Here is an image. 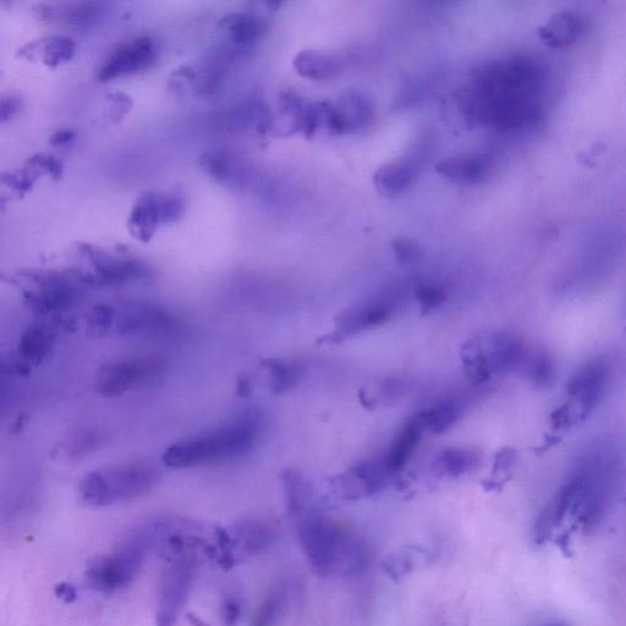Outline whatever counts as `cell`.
Listing matches in <instances>:
<instances>
[{
    "mask_svg": "<svg viewBox=\"0 0 626 626\" xmlns=\"http://www.w3.org/2000/svg\"><path fill=\"white\" fill-rule=\"evenodd\" d=\"M436 172L453 183L472 185L480 183L490 172L487 159L472 155L443 159L436 166Z\"/></svg>",
    "mask_w": 626,
    "mask_h": 626,
    "instance_id": "cell-20",
    "label": "cell"
},
{
    "mask_svg": "<svg viewBox=\"0 0 626 626\" xmlns=\"http://www.w3.org/2000/svg\"><path fill=\"white\" fill-rule=\"evenodd\" d=\"M480 461L481 457L474 449L449 448L433 460L432 470L438 476L458 477L474 471Z\"/></svg>",
    "mask_w": 626,
    "mask_h": 626,
    "instance_id": "cell-22",
    "label": "cell"
},
{
    "mask_svg": "<svg viewBox=\"0 0 626 626\" xmlns=\"http://www.w3.org/2000/svg\"><path fill=\"white\" fill-rule=\"evenodd\" d=\"M460 415L461 408L458 403L454 402L443 403L422 414L427 430L435 433V435L447 431L458 421Z\"/></svg>",
    "mask_w": 626,
    "mask_h": 626,
    "instance_id": "cell-29",
    "label": "cell"
},
{
    "mask_svg": "<svg viewBox=\"0 0 626 626\" xmlns=\"http://www.w3.org/2000/svg\"><path fill=\"white\" fill-rule=\"evenodd\" d=\"M153 520L136 525L126 532L111 553L90 563L85 578L93 590L114 593L133 584L146 558L157 549V527Z\"/></svg>",
    "mask_w": 626,
    "mask_h": 626,
    "instance_id": "cell-4",
    "label": "cell"
},
{
    "mask_svg": "<svg viewBox=\"0 0 626 626\" xmlns=\"http://www.w3.org/2000/svg\"><path fill=\"white\" fill-rule=\"evenodd\" d=\"M626 250V233L622 228L598 230L587 239L576 260L571 276L573 282L586 284L606 276Z\"/></svg>",
    "mask_w": 626,
    "mask_h": 626,
    "instance_id": "cell-9",
    "label": "cell"
},
{
    "mask_svg": "<svg viewBox=\"0 0 626 626\" xmlns=\"http://www.w3.org/2000/svg\"><path fill=\"white\" fill-rule=\"evenodd\" d=\"M295 68L301 76L311 80H326L338 73L339 62L332 54L321 51H304L295 59Z\"/></svg>",
    "mask_w": 626,
    "mask_h": 626,
    "instance_id": "cell-24",
    "label": "cell"
},
{
    "mask_svg": "<svg viewBox=\"0 0 626 626\" xmlns=\"http://www.w3.org/2000/svg\"><path fill=\"white\" fill-rule=\"evenodd\" d=\"M302 552L317 576L348 578L367 563V548L355 531L316 512L295 524Z\"/></svg>",
    "mask_w": 626,
    "mask_h": 626,
    "instance_id": "cell-3",
    "label": "cell"
},
{
    "mask_svg": "<svg viewBox=\"0 0 626 626\" xmlns=\"http://www.w3.org/2000/svg\"><path fill=\"white\" fill-rule=\"evenodd\" d=\"M114 331L120 337L166 340L181 332L179 318L166 307L145 302H128L119 307Z\"/></svg>",
    "mask_w": 626,
    "mask_h": 626,
    "instance_id": "cell-8",
    "label": "cell"
},
{
    "mask_svg": "<svg viewBox=\"0 0 626 626\" xmlns=\"http://www.w3.org/2000/svg\"><path fill=\"white\" fill-rule=\"evenodd\" d=\"M71 135H73L71 131H60V133L57 134L58 137H54V139H57V144H62V142L69 141Z\"/></svg>",
    "mask_w": 626,
    "mask_h": 626,
    "instance_id": "cell-36",
    "label": "cell"
},
{
    "mask_svg": "<svg viewBox=\"0 0 626 626\" xmlns=\"http://www.w3.org/2000/svg\"><path fill=\"white\" fill-rule=\"evenodd\" d=\"M549 73L537 58L493 60L477 76L470 114L502 134H525L546 117Z\"/></svg>",
    "mask_w": 626,
    "mask_h": 626,
    "instance_id": "cell-1",
    "label": "cell"
},
{
    "mask_svg": "<svg viewBox=\"0 0 626 626\" xmlns=\"http://www.w3.org/2000/svg\"><path fill=\"white\" fill-rule=\"evenodd\" d=\"M234 42L247 45L258 40L265 32V24L249 16H236L230 25Z\"/></svg>",
    "mask_w": 626,
    "mask_h": 626,
    "instance_id": "cell-30",
    "label": "cell"
},
{
    "mask_svg": "<svg viewBox=\"0 0 626 626\" xmlns=\"http://www.w3.org/2000/svg\"><path fill=\"white\" fill-rule=\"evenodd\" d=\"M162 470L151 460L106 466L84 476L79 485L82 503L93 508L134 501L158 486Z\"/></svg>",
    "mask_w": 626,
    "mask_h": 626,
    "instance_id": "cell-5",
    "label": "cell"
},
{
    "mask_svg": "<svg viewBox=\"0 0 626 626\" xmlns=\"http://www.w3.org/2000/svg\"><path fill=\"white\" fill-rule=\"evenodd\" d=\"M432 557L430 548L420 545H411L388 554L383 559L382 568L389 578L398 581L413 573Z\"/></svg>",
    "mask_w": 626,
    "mask_h": 626,
    "instance_id": "cell-21",
    "label": "cell"
},
{
    "mask_svg": "<svg viewBox=\"0 0 626 626\" xmlns=\"http://www.w3.org/2000/svg\"><path fill=\"white\" fill-rule=\"evenodd\" d=\"M416 298L422 309L430 311L441 306L447 299L446 291L433 284H422L416 289Z\"/></svg>",
    "mask_w": 626,
    "mask_h": 626,
    "instance_id": "cell-31",
    "label": "cell"
},
{
    "mask_svg": "<svg viewBox=\"0 0 626 626\" xmlns=\"http://www.w3.org/2000/svg\"><path fill=\"white\" fill-rule=\"evenodd\" d=\"M167 560L158 593L157 626L177 625L194 585L199 553L169 557Z\"/></svg>",
    "mask_w": 626,
    "mask_h": 626,
    "instance_id": "cell-7",
    "label": "cell"
},
{
    "mask_svg": "<svg viewBox=\"0 0 626 626\" xmlns=\"http://www.w3.org/2000/svg\"><path fill=\"white\" fill-rule=\"evenodd\" d=\"M35 289L26 291V300L38 313H63L73 310L84 296L81 284L84 279L64 273L38 274L34 277Z\"/></svg>",
    "mask_w": 626,
    "mask_h": 626,
    "instance_id": "cell-11",
    "label": "cell"
},
{
    "mask_svg": "<svg viewBox=\"0 0 626 626\" xmlns=\"http://www.w3.org/2000/svg\"><path fill=\"white\" fill-rule=\"evenodd\" d=\"M399 296L395 291L388 290L386 293L377 295L376 298L367 300L355 309L344 312L338 318L334 337L345 338L351 334L365 331L383 325L391 318L399 306Z\"/></svg>",
    "mask_w": 626,
    "mask_h": 626,
    "instance_id": "cell-12",
    "label": "cell"
},
{
    "mask_svg": "<svg viewBox=\"0 0 626 626\" xmlns=\"http://www.w3.org/2000/svg\"><path fill=\"white\" fill-rule=\"evenodd\" d=\"M546 626H565V625L559 624V623H551V624H548Z\"/></svg>",
    "mask_w": 626,
    "mask_h": 626,
    "instance_id": "cell-37",
    "label": "cell"
},
{
    "mask_svg": "<svg viewBox=\"0 0 626 626\" xmlns=\"http://www.w3.org/2000/svg\"><path fill=\"white\" fill-rule=\"evenodd\" d=\"M520 371L536 387H551L557 378L556 364L545 349L529 350Z\"/></svg>",
    "mask_w": 626,
    "mask_h": 626,
    "instance_id": "cell-25",
    "label": "cell"
},
{
    "mask_svg": "<svg viewBox=\"0 0 626 626\" xmlns=\"http://www.w3.org/2000/svg\"><path fill=\"white\" fill-rule=\"evenodd\" d=\"M261 433V414L246 410L212 430L172 444L163 453L162 461L174 470L224 463L252 452Z\"/></svg>",
    "mask_w": 626,
    "mask_h": 626,
    "instance_id": "cell-2",
    "label": "cell"
},
{
    "mask_svg": "<svg viewBox=\"0 0 626 626\" xmlns=\"http://www.w3.org/2000/svg\"><path fill=\"white\" fill-rule=\"evenodd\" d=\"M416 168L411 162H395L377 170L373 177L378 192L383 196H397L414 183Z\"/></svg>",
    "mask_w": 626,
    "mask_h": 626,
    "instance_id": "cell-23",
    "label": "cell"
},
{
    "mask_svg": "<svg viewBox=\"0 0 626 626\" xmlns=\"http://www.w3.org/2000/svg\"><path fill=\"white\" fill-rule=\"evenodd\" d=\"M96 272V282L108 287H120L147 277V268L142 263L130 258H115L90 252Z\"/></svg>",
    "mask_w": 626,
    "mask_h": 626,
    "instance_id": "cell-17",
    "label": "cell"
},
{
    "mask_svg": "<svg viewBox=\"0 0 626 626\" xmlns=\"http://www.w3.org/2000/svg\"><path fill=\"white\" fill-rule=\"evenodd\" d=\"M56 596L65 603H73L76 601L78 593H76L73 585L62 582V584L56 586Z\"/></svg>",
    "mask_w": 626,
    "mask_h": 626,
    "instance_id": "cell-35",
    "label": "cell"
},
{
    "mask_svg": "<svg viewBox=\"0 0 626 626\" xmlns=\"http://www.w3.org/2000/svg\"><path fill=\"white\" fill-rule=\"evenodd\" d=\"M395 256L400 262H413L420 255L419 246L414 241L399 239L393 244Z\"/></svg>",
    "mask_w": 626,
    "mask_h": 626,
    "instance_id": "cell-33",
    "label": "cell"
},
{
    "mask_svg": "<svg viewBox=\"0 0 626 626\" xmlns=\"http://www.w3.org/2000/svg\"><path fill=\"white\" fill-rule=\"evenodd\" d=\"M265 366L268 370L271 388L274 393H285L299 381V367L294 365L293 362L268 360Z\"/></svg>",
    "mask_w": 626,
    "mask_h": 626,
    "instance_id": "cell-27",
    "label": "cell"
},
{
    "mask_svg": "<svg viewBox=\"0 0 626 626\" xmlns=\"http://www.w3.org/2000/svg\"><path fill=\"white\" fill-rule=\"evenodd\" d=\"M117 310L109 305L93 306L86 317V336L91 339H102L108 336L115 327Z\"/></svg>",
    "mask_w": 626,
    "mask_h": 626,
    "instance_id": "cell-28",
    "label": "cell"
},
{
    "mask_svg": "<svg viewBox=\"0 0 626 626\" xmlns=\"http://www.w3.org/2000/svg\"><path fill=\"white\" fill-rule=\"evenodd\" d=\"M516 453L515 450L510 448H505L501 453H498L496 458V463H494L493 475H503L507 474V472L513 468L516 463Z\"/></svg>",
    "mask_w": 626,
    "mask_h": 626,
    "instance_id": "cell-34",
    "label": "cell"
},
{
    "mask_svg": "<svg viewBox=\"0 0 626 626\" xmlns=\"http://www.w3.org/2000/svg\"><path fill=\"white\" fill-rule=\"evenodd\" d=\"M288 600L287 586L274 587L256 609L250 626H277L287 612Z\"/></svg>",
    "mask_w": 626,
    "mask_h": 626,
    "instance_id": "cell-26",
    "label": "cell"
},
{
    "mask_svg": "<svg viewBox=\"0 0 626 626\" xmlns=\"http://www.w3.org/2000/svg\"><path fill=\"white\" fill-rule=\"evenodd\" d=\"M153 60L152 42L150 38H137L131 45L119 47L101 71L100 78L104 81L123 74H135L137 71L150 67Z\"/></svg>",
    "mask_w": 626,
    "mask_h": 626,
    "instance_id": "cell-16",
    "label": "cell"
},
{
    "mask_svg": "<svg viewBox=\"0 0 626 626\" xmlns=\"http://www.w3.org/2000/svg\"><path fill=\"white\" fill-rule=\"evenodd\" d=\"M230 536V554L234 567L271 547L276 538V527L263 519H245L236 524Z\"/></svg>",
    "mask_w": 626,
    "mask_h": 626,
    "instance_id": "cell-13",
    "label": "cell"
},
{
    "mask_svg": "<svg viewBox=\"0 0 626 626\" xmlns=\"http://www.w3.org/2000/svg\"><path fill=\"white\" fill-rule=\"evenodd\" d=\"M585 19L581 14L563 10L538 27L537 35L543 45L553 49H564L575 45L584 35Z\"/></svg>",
    "mask_w": 626,
    "mask_h": 626,
    "instance_id": "cell-15",
    "label": "cell"
},
{
    "mask_svg": "<svg viewBox=\"0 0 626 626\" xmlns=\"http://www.w3.org/2000/svg\"><path fill=\"white\" fill-rule=\"evenodd\" d=\"M167 371V360L159 355L137 354L106 362L97 371V392L106 398L122 397L135 389L152 386Z\"/></svg>",
    "mask_w": 626,
    "mask_h": 626,
    "instance_id": "cell-6",
    "label": "cell"
},
{
    "mask_svg": "<svg viewBox=\"0 0 626 626\" xmlns=\"http://www.w3.org/2000/svg\"><path fill=\"white\" fill-rule=\"evenodd\" d=\"M56 336L43 323H35L25 329L18 344V358L25 367L38 366L45 361L54 347Z\"/></svg>",
    "mask_w": 626,
    "mask_h": 626,
    "instance_id": "cell-18",
    "label": "cell"
},
{
    "mask_svg": "<svg viewBox=\"0 0 626 626\" xmlns=\"http://www.w3.org/2000/svg\"><path fill=\"white\" fill-rule=\"evenodd\" d=\"M389 474L384 461L364 463L338 477L334 488L339 497L354 501L381 491Z\"/></svg>",
    "mask_w": 626,
    "mask_h": 626,
    "instance_id": "cell-14",
    "label": "cell"
},
{
    "mask_svg": "<svg viewBox=\"0 0 626 626\" xmlns=\"http://www.w3.org/2000/svg\"><path fill=\"white\" fill-rule=\"evenodd\" d=\"M243 606L239 597L235 595H227L223 597L221 603V622L223 626H236L241 619Z\"/></svg>",
    "mask_w": 626,
    "mask_h": 626,
    "instance_id": "cell-32",
    "label": "cell"
},
{
    "mask_svg": "<svg viewBox=\"0 0 626 626\" xmlns=\"http://www.w3.org/2000/svg\"><path fill=\"white\" fill-rule=\"evenodd\" d=\"M425 430L424 416L419 414L413 417L400 431L391 449H389L386 459L383 460L389 474H395L404 468Z\"/></svg>",
    "mask_w": 626,
    "mask_h": 626,
    "instance_id": "cell-19",
    "label": "cell"
},
{
    "mask_svg": "<svg viewBox=\"0 0 626 626\" xmlns=\"http://www.w3.org/2000/svg\"><path fill=\"white\" fill-rule=\"evenodd\" d=\"M611 367L604 359H593L571 376L567 395L575 422L585 420L601 404L607 393Z\"/></svg>",
    "mask_w": 626,
    "mask_h": 626,
    "instance_id": "cell-10",
    "label": "cell"
}]
</instances>
